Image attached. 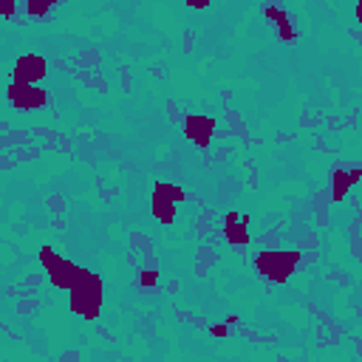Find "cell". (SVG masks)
I'll use <instances>...</instances> for the list:
<instances>
[{
  "label": "cell",
  "instance_id": "cell-9",
  "mask_svg": "<svg viewBox=\"0 0 362 362\" xmlns=\"http://www.w3.org/2000/svg\"><path fill=\"white\" fill-rule=\"evenodd\" d=\"M153 207H150V213H153V218L158 221V224H164V227H170L173 221H175V204H170V201H164V199H158V196H153V201H150Z\"/></svg>",
  "mask_w": 362,
  "mask_h": 362
},
{
  "label": "cell",
  "instance_id": "cell-10",
  "mask_svg": "<svg viewBox=\"0 0 362 362\" xmlns=\"http://www.w3.org/2000/svg\"><path fill=\"white\" fill-rule=\"evenodd\" d=\"M153 196H158V199H164V201H170L175 207L187 199V193L181 190V187H175V185H170V181H158V185L153 187Z\"/></svg>",
  "mask_w": 362,
  "mask_h": 362
},
{
  "label": "cell",
  "instance_id": "cell-15",
  "mask_svg": "<svg viewBox=\"0 0 362 362\" xmlns=\"http://www.w3.org/2000/svg\"><path fill=\"white\" fill-rule=\"evenodd\" d=\"M213 337H230V325H210Z\"/></svg>",
  "mask_w": 362,
  "mask_h": 362
},
{
  "label": "cell",
  "instance_id": "cell-8",
  "mask_svg": "<svg viewBox=\"0 0 362 362\" xmlns=\"http://www.w3.org/2000/svg\"><path fill=\"white\" fill-rule=\"evenodd\" d=\"M224 238L232 246H246L249 244V218H241L235 224H224Z\"/></svg>",
  "mask_w": 362,
  "mask_h": 362
},
{
  "label": "cell",
  "instance_id": "cell-11",
  "mask_svg": "<svg viewBox=\"0 0 362 362\" xmlns=\"http://www.w3.org/2000/svg\"><path fill=\"white\" fill-rule=\"evenodd\" d=\"M263 18L277 29V26H286V23H292V18H289V12L286 9H280V6H275V4H266L263 6Z\"/></svg>",
  "mask_w": 362,
  "mask_h": 362
},
{
  "label": "cell",
  "instance_id": "cell-18",
  "mask_svg": "<svg viewBox=\"0 0 362 362\" xmlns=\"http://www.w3.org/2000/svg\"><path fill=\"white\" fill-rule=\"evenodd\" d=\"M354 18H356V20H359V23H362V0H359V4H356V6H354Z\"/></svg>",
  "mask_w": 362,
  "mask_h": 362
},
{
  "label": "cell",
  "instance_id": "cell-16",
  "mask_svg": "<svg viewBox=\"0 0 362 362\" xmlns=\"http://www.w3.org/2000/svg\"><path fill=\"white\" fill-rule=\"evenodd\" d=\"M0 12H4L6 18H12V15L18 12V6H15V4H0Z\"/></svg>",
  "mask_w": 362,
  "mask_h": 362
},
{
  "label": "cell",
  "instance_id": "cell-2",
  "mask_svg": "<svg viewBox=\"0 0 362 362\" xmlns=\"http://www.w3.org/2000/svg\"><path fill=\"white\" fill-rule=\"evenodd\" d=\"M300 263L297 249H263L255 255V272L269 283H286Z\"/></svg>",
  "mask_w": 362,
  "mask_h": 362
},
{
  "label": "cell",
  "instance_id": "cell-14",
  "mask_svg": "<svg viewBox=\"0 0 362 362\" xmlns=\"http://www.w3.org/2000/svg\"><path fill=\"white\" fill-rule=\"evenodd\" d=\"M139 283H142V289H153L156 283H158V272H142V277H139Z\"/></svg>",
  "mask_w": 362,
  "mask_h": 362
},
{
  "label": "cell",
  "instance_id": "cell-5",
  "mask_svg": "<svg viewBox=\"0 0 362 362\" xmlns=\"http://www.w3.org/2000/svg\"><path fill=\"white\" fill-rule=\"evenodd\" d=\"M6 99L18 111H37V108H46L49 105V94L40 85H20V82H9Z\"/></svg>",
  "mask_w": 362,
  "mask_h": 362
},
{
  "label": "cell",
  "instance_id": "cell-1",
  "mask_svg": "<svg viewBox=\"0 0 362 362\" xmlns=\"http://www.w3.org/2000/svg\"><path fill=\"white\" fill-rule=\"evenodd\" d=\"M102 294H105L102 277H99L96 272L82 269L80 277H77V283L68 289V306H71V311H74L77 317H82V320H96L99 311H102Z\"/></svg>",
  "mask_w": 362,
  "mask_h": 362
},
{
  "label": "cell",
  "instance_id": "cell-13",
  "mask_svg": "<svg viewBox=\"0 0 362 362\" xmlns=\"http://www.w3.org/2000/svg\"><path fill=\"white\" fill-rule=\"evenodd\" d=\"M277 40H280V43H294V40H297V29H294V23L277 26Z\"/></svg>",
  "mask_w": 362,
  "mask_h": 362
},
{
  "label": "cell",
  "instance_id": "cell-17",
  "mask_svg": "<svg viewBox=\"0 0 362 362\" xmlns=\"http://www.w3.org/2000/svg\"><path fill=\"white\" fill-rule=\"evenodd\" d=\"M187 6H190V9H199V12H201V9H210V4H207V0H190Z\"/></svg>",
  "mask_w": 362,
  "mask_h": 362
},
{
  "label": "cell",
  "instance_id": "cell-3",
  "mask_svg": "<svg viewBox=\"0 0 362 362\" xmlns=\"http://www.w3.org/2000/svg\"><path fill=\"white\" fill-rule=\"evenodd\" d=\"M40 263L46 266V275H49V280H51V286H57V289H71L74 283H77V277H80V266L77 263H71V261H65V258H60L51 246H43L40 249Z\"/></svg>",
  "mask_w": 362,
  "mask_h": 362
},
{
  "label": "cell",
  "instance_id": "cell-6",
  "mask_svg": "<svg viewBox=\"0 0 362 362\" xmlns=\"http://www.w3.org/2000/svg\"><path fill=\"white\" fill-rule=\"evenodd\" d=\"M185 136H187L199 150H210L213 136H216V119H213V116H201V113L185 116Z\"/></svg>",
  "mask_w": 362,
  "mask_h": 362
},
{
  "label": "cell",
  "instance_id": "cell-7",
  "mask_svg": "<svg viewBox=\"0 0 362 362\" xmlns=\"http://www.w3.org/2000/svg\"><path fill=\"white\" fill-rule=\"evenodd\" d=\"M359 178H362V167H354V170H342L339 167V170H334L331 173V199L339 204Z\"/></svg>",
  "mask_w": 362,
  "mask_h": 362
},
{
  "label": "cell",
  "instance_id": "cell-12",
  "mask_svg": "<svg viewBox=\"0 0 362 362\" xmlns=\"http://www.w3.org/2000/svg\"><path fill=\"white\" fill-rule=\"evenodd\" d=\"M51 6H54V4H40V0H29V4H26V15H29V18H46V15L51 12Z\"/></svg>",
  "mask_w": 362,
  "mask_h": 362
},
{
  "label": "cell",
  "instance_id": "cell-4",
  "mask_svg": "<svg viewBox=\"0 0 362 362\" xmlns=\"http://www.w3.org/2000/svg\"><path fill=\"white\" fill-rule=\"evenodd\" d=\"M49 74V63L46 57L40 54H23L18 57L15 68H12V82H20V85H40Z\"/></svg>",
  "mask_w": 362,
  "mask_h": 362
}]
</instances>
